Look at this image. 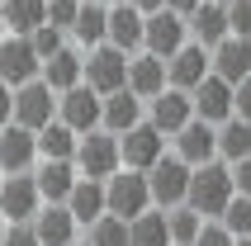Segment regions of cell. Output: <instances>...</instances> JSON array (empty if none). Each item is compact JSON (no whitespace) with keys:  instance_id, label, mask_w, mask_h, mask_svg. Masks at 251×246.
<instances>
[{"instance_id":"obj_1","label":"cell","mask_w":251,"mask_h":246,"mask_svg":"<svg viewBox=\"0 0 251 246\" xmlns=\"http://www.w3.org/2000/svg\"><path fill=\"white\" fill-rule=\"evenodd\" d=\"M232 194H237V185H232V171H227L223 161H204V166L190 171V194H185V204L199 208L204 218H218Z\"/></svg>"},{"instance_id":"obj_2","label":"cell","mask_w":251,"mask_h":246,"mask_svg":"<svg viewBox=\"0 0 251 246\" xmlns=\"http://www.w3.org/2000/svg\"><path fill=\"white\" fill-rule=\"evenodd\" d=\"M104 199H109V213L119 218H138L152 208V185H147V171H114L104 180Z\"/></svg>"},{"instance_id":"obj_3","label":"cell","mask_w":251,"mask_h":246,"mask_svg":"<svg viewBox=\"0 0 251 246\" xmlns=\"http://www.w3.org/2000/svg\"><path fill=\"white\" fill-rule=\"evenodd\" d=\"M190 43V19L185 14H176L171 5H161V10L147 14V28H142V48L152 57H176Z\"/></svg>"},{"instance_id":"obj_4","label":"cell","mask_w":251,"mask_h":246,"mask_svg":"<svg viewBox=\"0 0 251 246\" xmlns=\"http://www.w3.org/2000/svg\"><path fill=\"white\" fill-rule=\"evenodd\" d=\"M119 161H124V147H119L114 133H100V128L81 133V142H76V166H81V175L109 180L114 171H119Z\"/></svg>"},{"instance_id":"obj_5","label":"cell","mask_w":251,"mask_h":246,"mask_svg":"<svg viewBox=\"0 0 251 246\" xmlns=\"http://www.w3.org/2000/svg\"><path fill=\"white\" fill-rule=\"evenodd\" d=\"M85 85L100 90V95H109V90L128 85V52H124V48H114V43H95L90 57H85Z\"/></svg>"},{"instance_id":"obj_6","label":"cell","mask_w":251,"mask_h":246,"mask_svg":"<svg viewBox=\"0 0 251 246\" xmlns=\"http://www.w3.org/2000/svg\"><path fill=\"white\" fill-rule=\"evenodd\" d=\"M57 119L67 123V128H76V133H90V128H100V119H104V95L90 90L85 81L71 85V90L57 95Z\"/></svg>"},{"instance_id":"obj_7","label":"cell","mask_w":251,"mask_h":246,"mask_svg":"<svg viewBox=\"0 0 251 246\" xmlns=\"http://www.w3.org/2000/svg\"><path fill=\"white\" fill-rule=\"evenodd\" d=\"M57 119V90L48 81H24V85H14V123H24V128H33L38 133L43 123H52Z\"/></svg>"},{"instance_id":"obj_8","label":"cell","mask_w":251,"mask_h":246,"mask_svg":"<svg viewBox=\"0 0 251 246\" xmlns=\"http://www.w3.org/2000/svg\"><path fill=\"white\" fill-rule=\"evenodd\" d=\"M190 171H195V166H190V161H180V156H161V161L147 171V185H152V204H161V208L185 204V194H190Z\"/></svg>"},{"instance_id":"obj_9","label":"cell","mask_w":251,"mask_h":246,"mask_svg":"<svg viewBox=\"0 0 251 246\" xmlns=\"http://www.w3.org/2000/svg\"><path fill=\"white\" fill-rule=\"evenodd\" d=\"M38 175H28V171H10L5 185H0V213L10 222H28L38 213Z\"/></svg>"},{"instance_id":"obj_10","label":"cell","mask_w":251,"mask_h":246,"mask_svg":"<svg viewBox=\"0 0 251 246\" xmlns=\"http://www.w3.org/2000/svg\"><path fill=\"white\" fill-rule=\"evenodd\" d=\"M161 128H156L152 119H142V123H133L128 133H119V147H124V161L133 166V171H152L166 151H161Z\"/></svg>"},{"instance_id":"obj_11","label":"cell","mask_w":251,"mask_h":246,"mask_svg":"<svg viewBox=\"0 0 251 246\" xmlns=\"http://www.w3.org/2000/svg\"><path fill=\"white\" fill-rule=\"evenodd\" d=\"M43 67V57L33 52V43H28V33H14V38L0 43V81L5 85H24L33 81Z\"/></svg>"},{"instance_id":"obj_12","label":"cell","mask_w":251,"mask_h":246,"mask_svg":"<svg viewBox=\"0 0 251 246\" xmlns=\"http://www.w3.org/2000/svg\"><path fill=\"white\" fill-rule=\"evenodd\" d=\"M209 71H213V52L204 43H185L176 57H166V81L176 85V90H195Z\"/></svg>"},{"instance_id":"obj_13","label":"cell","mask_w":251,"mask_h":246,"mask_svg":"<svg viewBox=\"0 0 251 246\" xmlns=\"http://www.w3.org/2000/svg\"><path fill=\"white\" fill-rule=\"evenodd\" d=\"M176 156L180 161H190V166H204V161H213L218 156V123H209V119H190L176 133Z\"/></svg>"},{"instance_id":"obj_14","label":"cell","mask_w":251,"mask_h":246,"mask_svg":"<svg viewBox=\"0 0 251 246\" xmlns=\"http://www.w3.org/2000/svg\"><path fill=\"white\" fill-rule=\"evenodd\" d=\"M147 119L161 128V133H180L185 123L195 119V99H190V90H176V85H166V90H156L152 95V114Z\"/></svg>"},{"instance_id":"obj_15","label":"cell","mask_w":251,"mask_h":246,"mask_svg":"<svg viewBox=\"0 0 251 246\" xmlns=\"http://www.w3.org/2000/svg\"><path fill=\"white\" fill-rule=\"evenodd\" d=\"M38 156V133L24 128V123H5L0 128V171L10 175V171H28Z\"/></svg>"},{"instance_id":"obj_16","label":"cell","mask_w":251,"mask_h":246,"mask_svg":"<svg viewBox=\"0 0 251 246\" xmlns=\"http://www.w3.org/2000/svg\"><path fill=\"white\" fill-rule=\"evenodd\" d=\"M190 99H195V114H199V119H209V123L232 119V81L213 76V71L190 90Z\"/></svg>"},{"instance_id":"obj_17","label":"cell","mask_w":251,"mask_h":246,"mask_svg":"<svg viewBox=\"0 0 251 246\" xmlns=\"http://www.w3.org/2000/svg\"><path fill=\"white\" fill-rule=\"evenodd\" d=\"M142 28H147V14L133 0H114L109 5V43L114 48H124V52L142 48Z\"/></svg>"},{"instance_id":"obj_18","label":"cell","mask_w":251,"mask_h":246,"mask_svg":"<svg viewBox=\"0 0 251 246\" xmlns=\"http://www.w3.org/2000/svg\"><path fill=\"white\" fill-rule=\"evenodd\" d=\"M213 52V76H223V81H247L251 76V38H237V33H227L218 48H209Z\"/></svg>"},{"instance_id":"obj_19","label":"cell","mask_w":251,"mask_h":246,"mask_svg":"<svg viewBox=\"0 0 251 246\" xmlns=\"http://www.w3.org/2000/svg\"><path fill=\"white\" fill-rule=\"evenodd\" d=\"M71 190H76V161L71 156H43V171H38L43 204H67Z\"/></svg>"},{"instance_id":"obj_20","label":"cell","mask_w":251,"mask_h":246,"mask_svg":"<svg viewBox=\"0 0 251 246\" xmlns=\"http://www.w3.org/2000/svg\"><path fill=\"white\" fill-rule=\"evenodd\" d=\"M33 227H38V242L43 246H67V242H76V213H71L67 204H48V208H38L33 213Z\"/></svg>"},{"instance_id":"obj_21","label":"cell","mask_w":251,"mask_h":246,"mask_svg":"<svg viewBox=\"0 0 251 246\" xmlns=\"http://www.w3.org/2000/svg\"><path fill=\"white\" fill-rule=\"evenodd\" d=\"M133 123H142V95H138V90H128V85L109 90V95H104V119H100V128L128 133Z\"/></svg>"},{"instance_id":"obj_22","label":"cell","mask_w":251,"mask_h":246,"mask_svg":"<svg viewBox=\"0 0 251 246\" xmlns=\"http://www.w3.org/2000/svg\"><path fill=\"white\" fill-rule=\"evenodd\" d=\"M71 38L81 48H95V43H109V0H81L76 10V24H71Z\"/></svg>"},{"instance_id":"obj_23","label":"cell","mask_w":251,"mask_h":246,"mask_svg":"<svg viewBox=\"0 0 251 246\" xmlns=\"http://www.w3.org/2000/svg\"><path fill=\"white\" fill-rule=\"evenodd\" d=\"M67 208L76 213V222H81V227H90L100 213H109V199H104V180L81 175V180H76V190L67 194Z\"/></svg>"},{"instance_id":"obj_24","label":"cell","mask_w":251,"mask_h":246,"mask_svg":"<svg viewBox=\"0 0 251 246\" xmlns=\"http://www.w3.org/2000/svg\"><path fill=\"white\" fill-rule=\"evenodd\" d=\"M190 33H195V43H204V48H218V43L227 38V5L223 0H204V5L190 14Z\"/></svg>"},{"instance_id":"obj_25","label":"cell","mask_w":251,"mask_h":246,"mask_svg":"<svg viewBox=\"0 0 251 246\" xmlns=\"http://www.w3.org/2000/svg\"><path fill=\"white\" fill-rule=\"evenodd\" d=\"M166 57H152V52H142L128 62V90H138L142 99H152L156 90H166Z\"/></svg>"},{"instance_id":"obj_26","label":"cell","mask_w":251,"mask_h":246,"mask_svg":"<svg viewBox=\"0 0 251 246\" xmlns=\"http://www.w3.org/2000/svg\"><path fill=\"white\" fill-rule=\"evenodd\" d=\"M43 81L52 85L57 95H62V90H71V85H81V81H85V57L76 52V48H62L57 57H48V62H43Z\"/></svg>"},{"instance_id":"obj_27","label":"cell","mask_w":251,"mask_h":246,"mask_svg":"<svg viewBox=\"0 0 251 246\" xmlns=\"http://www.w3.org/2000/svg\"><path fill=\"white\" fill-rule=\"evenodd\" d=\"M128 246H176L171 242L166 213L147 208V213H138V218H128Z\"/></svg>"},{"instance_id":"obj_28","label":"cell","mask_w":251,"mask_h":246,"mask_svg":"<svg viewBox=\"0 0 251 246\" xmlns=\"http://www.w3.org/2000/svg\"><path fill=\"white\" fill-rule=\"evenodd\" d=\"M218 156H223V161H242V156H251V119L232 114V119L218 123Z\"/></svg>"},{"instance_id":"obj_29","label":"cell","mask_w":251,"mask_h":246,"mask_svg":"<svg viewBox=\"0 0 251 246\" xmlns=\"http://www.w3.org/2000/svg\"><path fill=\"white\" fill-rule=\"evenodd\" d=\"M0 14H5L10 33H33V28L48 19V0H5Z\"/></svg>"},{"instance_id":"obj_30","label":"cell","mask_w":251,"mask_h":246,"mask_svg":"<svg viewBox=\"0 0 251 246\" xmlns=\"http://www.w3.org/2000/svg\"><path fill=\"white\" fill-rule=\"evenodd\" d=\"M76 142H81L76 128H67L62 119L38 128V156H71V161H76Z\"/></svg>"},{"instance_id":"obj_31","label":"cell","mask_w":251,"mask_h":246,"mask_svg":"<svg viewBox=\"0 0 251 246\" xmlns=\"http://www.w3.org/2000/svg\"><path fill=\"white\" fill-rule=\"evenodd\" d=\"M166 222H171V242H176V246H190L199 237V227H204V213L190 208V204H176L166 213Z\"/></svg>"},{"instance_id":"obj_32","label":"cell","mask_w":251,"mask_h":246,"mask_svg":"<svg viewBox=\"0 0 251 246\" xmlns=\"http://www.w3.org/2000/svg\"><path fill=\"white\" fill-rule=\"evenodd\" d=\"M90 246H128V218L100 213V218L90 222Z\"/></svg>"},{"instance_id":"obj_33","label":"cell","mask_w":251,"mask_h":246,"mask_svg":"<svg viewBox=\"0 0 251 246\" xmlns=\"http://www.w3.org/2000/svg\"><path fill=\"white\" fill-rule=\"evenodd\" d=\"M218 222H223L232 237H251V194H232L227 208L218 213Z\"/></svg>"},{"instance_id":"obj_34","label":"cell","mask_w":251,"mask_h":246,"mask_svg":"<svg viewBox=\"0 0 251 246\" xmlns=\"http://www.w3.org/2000/svg\"><path fill=\"white\" fill-rule=\"evenodd\" d=\"M28 43H33V52L48 62V57H57L62 48H67V28H62V24H52V19H43V24L28 33Z\"/></svg>"},{"instance_id":"obj_35","label":"cell","mask_w":251,"mask_h":246,"mask_svg":"<svg viewBox=\"0 0 251 246\" xmlns=\"http://www.w3.org/2000/svg\"><path fill=\"white\" fill-rule=\"evenodd\" d=\"M227 33L251 38V0H227Z\"/></svg>"},{"instance_id":"obj_36","label":"cell","mask_w":251,"mask_h":246,"mask_svg":"<svg viewBox=\"0 0 251 246\" xmlns=\"http://www.w3.org/2000/svg\"><path fill=\"white\" fill-rule=\"evenodd\" d=\"M190 246H237V237L227 232L223 222H204V227H199V237Z\"/></svg>"},{"instance_id":"obj_37","label":"cell","mask_w":251,"mask_h":246,"mask_svg":"<svg viewBox=\"0 0 251 246\" xmlns=\"http://www.w3.org/2000/svg\"><path fill=\"white\" fill-rule=\"evenodd\" d=\"M0 246H43L33 218H28V222H10V232H5V242H0Z\"/></svg>"},{"instance_id":"obj_38","label":"cell","mask_w":251,"mask_h":246,"mask_svg":"<svg viewBox=\"0 0 251 246\" xmlns=\"http://www.w3.org/2000/svg\"><path fill=\"white\" fill-rule=\"evenodd\" d=\"M76 10H81V0H48V19L62 24L67 33H71V24H76Z\"/></svg>"},{"instance_id":"obj_39","label":"cell","mask_w":251,"mask_h":246,"mask_svg":"<svg viewBox=\"0 0 251 246\" xmlns=\"http://www.w3.org/2000/svg\"><path fill=\"white\" fill-rule=\"evenodd\" d=\"M232 114L251 119V76H247V81H237V85H232Z\"/></svg>"},{"instance_id":"obj_40","label":"cell","mask_w":251,"mask_h":246,"mask_svg":"<svg viewBox=\"0 0 251 246\" xmlns=\"http://www.w3.org/2000/svg\"><path fill=\"white\" fill-rule=\"evenodd\" d=\"M232 185H237V194H251V156L232 161Z\"/></svg>"},{"instance_id":"obj_41","label":"cell","mask_w":251,"mask_h":246,"mask_svg":"<svg viewBox=\"0 0 251 246\" xmlns=\"http://www.w3.org/2000/svg\"><path fill=\"white\" fill-rule=\"evenodd\" d=\"M10 119H14V90H10L5 81H0V128H5Z\"/></svg>"},{"instance_id":"obj_42","label":"cell","mask_w":251,"mask_h":246,"mask_svg":"<svg viewBox=\"0 0 251 246\" xmlns=\"http://www.w3.org/2000/svg\"><path fill=\"white\" fill-rule=\"evenodd\" d=\"M166 5H171L176 14H185V19H190V14H195L199 5H204V0H166Z\"/></svg>"},{"instance_id":"obj_43","label":"cell","mask_w":251,"mask_h":246,"mask_svg":"<svg viewBox=\"0 0 251 246\" xmlns=\"http://www.w3.org/2000/svg\"><path fill=\"white\" fill-rule=\"evenodd\" d=\"M133 5H138L142 14H152V10H161V5H166V0H133Z\"/></svg>"},{"instance_id":"obj_44","label":"cell","mask_w":251,"mask_h":246,"mask_svg":"<svg viewBox=\"0 0 251 246\" xmlns=\"http://www.w3.org/2000/svg\"><path fill=\"white\" fill-rule=\"evenodd\" d=\"M10 38V24H5V14H0V43Z\"/></svg>"},{"instance_id":"obj_45","label":"cell","mask_w":251,"mask_h":246,"mask_svg":"<svg viewBox=\"0 0 251 246\" xmlns=\"http://www.w3.org/2000/svg\"><path fill=\"white\" fill-rule=\"evenodd\" d=\"M5 232H10V218H5V213H0V242H5Z\"/></svg>"},{"instance_id":"obj_46","label":"cell","mask_w":251,"mask_h":246,"mask_svg":"<svg viewBox=\"0 0 251 246\" xmlns=\"http://www.w3.org/2000/svg\"><path fill=\"white\" fill-rule=\"evenodd\" d=\"M237 246H251V237H237Z\"/></svg>"},{"instance_id":"obj_47","label":"cell","mask_w":251,"mask_h":246,"mask_svg":"<svg viewBox=\"0 0 251 246\" xmlns=\"http://www.w3.org/2000/svg\"><path fill=\"white\" fill-rule=\"evenodd\" d=\"M67 246H90V242H67Z\"/></svg>"},{"instance_id":"obj_48","label":"cell","mask_w":251,"mask_h":246,"mask_svg":"<svg viewBox=\"0 0 251 246\" xmlns=\"http://www.w3.org/2000/svg\"><path fill=\"white\" fill-rule=\"evenodd\" d=\"M0 185H5V180H0Z\"/></svg>"},{"instance_id":"obj_49","label":"cell","mask_w":251,"mask_h":246,"mask_svg":"<svg viewBox=\"0 0 251 246\" xmlns=\"http://www.w3.org/2000/svg\"><path fill=\"white\" fill-rule=\"evenodd\" d=\"M0 5H5V0H0Z\"/></svg>"},{"instance_id":"obj_50","label":"cell","mask_w":251,"mask_h":246,"mask_svg":"<svg viewBox=\"0 0 251 246\" xmlns=\"http://www.w3.org/2000/svg\"><path fill=\"white\" fill-rule=\"evenodd\" d=\"M223 5H227V0H223Z\"/></svg>"},{"instance_id":"obj_51","label":"cell","mask_w":251,"mask_h":246,"mask_svg":"<svg viewBox=\"0 0 251 246\" xmlns=\"http://www.w3.org/2000/svg\"><path fill=\"white\" fill-rule=\"evenodd\" d=\"M109 5H114V0H109Z\"/></svg>"}]
</instances>
